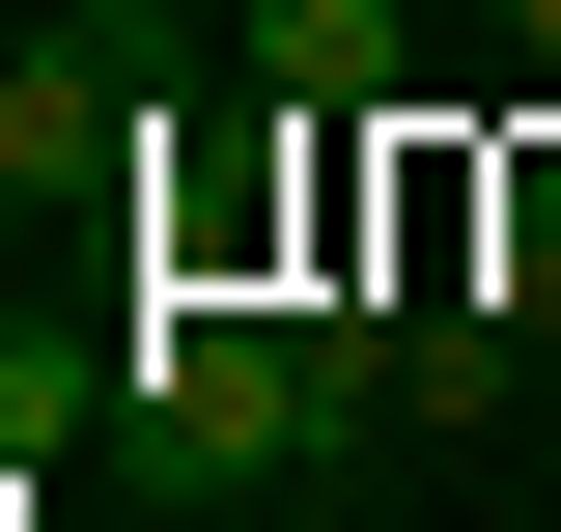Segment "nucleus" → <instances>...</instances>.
<instances>
[{
  "label": "nucleus",
  "instance_id": "nucleus-1",
  "mask_svg": "<svg viewBox=\"0 0 561 532\" xmlns=\"http://www.w3.org/2000/svg\"><path fill=\"white\" fill-rule=\"evenodd\" d=\"M113 420H140L169 476H309V449H365V420H337V365H309V309H253V280H140Z\"/></svg>",
  "mask_w": 561,
  "mask_h": 532
},
{
  "label": "nucleus",
  "instance_id": "nucleus-2",
  "mask_svg": "<svg viewBox=\"0 0 561 532\" xmlns=\"http://www.w3.org/2000/svg\"><path fill=\"white\" fill-rule=\"evenodd\" d=\"M225 28H253V84H280L309 140H337V113H393V57H421V0H225Z\"/></svg>",
  "mask_w": 561,
  "mask_h": 532
},
{
  "label": "nucleus",
  "instance_id": "nucleus-3",
  "mask_svg": "<svg viewBox=\"0 0 561 532\" xmlns=\"http://www.w3.org/2000/svg\"><path fill=\"white\" fill-rule=\"evenodd\" d=\"M534 393V309H478V280H393V420H505Z\"/></svg>",
  "mask_w": 561,
  "mask_h": 532
},
{
  "label": "nucleus",
  "instance_id": "nucleus-4",
  "mask_svg": "<svg viewBox=\"0 0 561 532\" xmlns=\"http://www.w3.org/2000/svg\"><path fill=\"white\" fill-rule=\"evenodd\" d=\"M84 393H113V365H57V336H0V476L57 449V420H84Z\"/></svg>",
  "mask_w": 561,
  "mask_h": 532
},
{
  "label": "nucleus",
  "instance_id": "nucleus-5",
  "mask_svg": "<svg viewBox=\"0 0 561 532\" xmlns=\"http://www.w3.org/2000/svg\"><path fill=\"white\" fill-rule=\"evenodd\" d=\"M505 57H534V84H561V0H505Z\"/></svg>",
  "mask_w": 561,
  "mask_h": 532
}]
</instances>
